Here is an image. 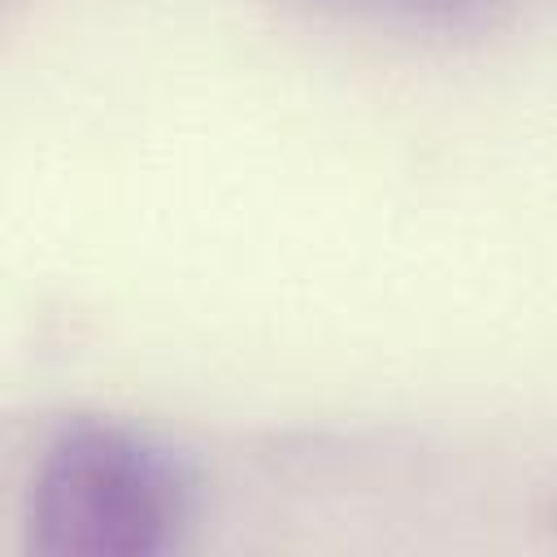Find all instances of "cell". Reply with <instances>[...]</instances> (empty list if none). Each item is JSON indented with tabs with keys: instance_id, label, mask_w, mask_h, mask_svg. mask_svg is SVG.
<instances>
[{
	"instance_id": "cell-2",
	"label": "cell",
	"mask_w": 557,
	"mask_h": 557,
	"mask_svg": "<svg viewBox=\"0 0 557 557\" xmlns=\"http://www.w3.org/2000/svg\"><path fill=\"white\" fill-rule=\"evenodd\" d=\"M413 9H453V4H466V0H405Z\"/></svg>"
},
{
	"instance_id": "cell-1",
	"label": "cell",
	"mask_w": 557,
	"mask_h": 557,
	"mask_svg": "<svg viewBox=\"0 0 557 557\" xmlns=\"http://www.w3.org/2000/svg\"><path fill=\"white\" fill-rule=\"evenodd\" d=\"M191 513L183 461L152 435L78 418L65 422L30 479L26 548L39 557H157Z\"/></svg>"
}]
</instances>
